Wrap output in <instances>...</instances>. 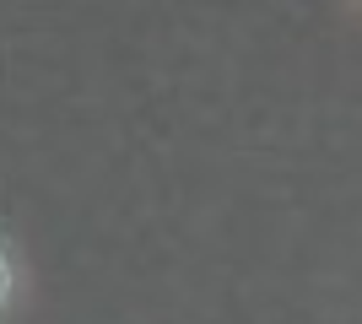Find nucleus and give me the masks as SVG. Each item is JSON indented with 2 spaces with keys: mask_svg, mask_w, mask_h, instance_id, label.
<instances>
[]
</instances>
